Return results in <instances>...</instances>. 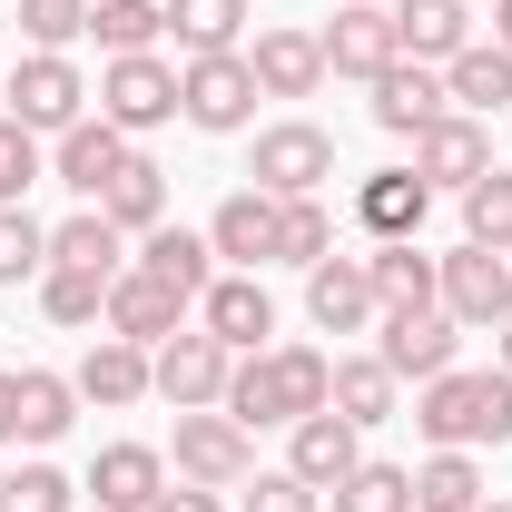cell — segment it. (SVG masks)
<instances>
[{
  "label": "cell",
  "mask_w": 512,
  "mask_h": 512,
  "mask_svg": "<svg viewBox=\"0 0 512 512\" xmlns=\"http://www.w3.org/2000/svg\"><path fill=\"white\" fill-rule=\"evenodd\" d=\"M79 404H99V414H128V404H148L158 394V355L148 345H128V335H99L89 355H79Z\"/></svg>",
  "instance_id": "9a60e30c"
},
{
  "label": "cell",
  "mask_w": 512,
  "mask_h": 512,
  "mask_svg": "<svg viewBox=\"0 0 512 512\" xmlns=\"http://www.w3.org/2000/svg\"><path fill=\"white\" fill-rule=\"evenodd\" d=\"M109 335H128V345H148V355H158V345H168V335H188V296H178V286H158V276H148V266H128L119 286H109Z\"/></svg>",
  "instance_id": "e0dca14e"
},
{
  "label": "cell",
  "mask_w": 512,
  "mask_h": 512,
  "mask_svg": "<svg viewBox=\"0 0 512 512\" xmlns=\"http://www.w3.org/2000/svg\"><path fill=\"white\" fill-rule=\"evenodd\" d=\"M325 394H335V355L316 345H266V355H237V375H227V414L237 424H306L325 414Z\"/></svg>",
  "instance_id": "7a4b0ae2"
},
{
  "label": "cell",
  "mask_w": 512,
  "mask_h": 512,
  "mask_svg": "<svg viewBox=\"0 0 512 512\" xmlns=\"http://www.w3.org/2000/svg\"><path fill=\"white\" fill-rule=\"evenodd\" d=\"M20 444V375H10V365H0V453Z\"/></svg>",
  "instance_id": "f6af8a7d"
},
{
  "label": "cell",
  "mask_w": 512,
  "mask_h": 512,
  "mask_svg": "<svg viewBox=\"0 0 512 512\" xmlns=\"http://www.w3.org/2000/svg\"><path fill=\"white\" fill-rule=\"evenodd\" d=\"M0 473H10V463H0Z\"/></svg>",
  "instance_id": "816d5d0a"
},
{
  "label": "cell",
  "mask_w": 512,
  "mask_h": 512,
  "mask_svg": "<svg viewBox=\"0 0 512 512\" xmlns=\"http://www.w3.org/2000/svg\"><path fill=\"white\" fill-rule=\"evenodd\" d=\"M168 473H178V483H207V493H237V483L256 473V434L227 414V404H207V414H178Z\"/></svg>",
  "instance_id": "277c9868"
},
{
  "label": "cell",
  "mask_w": 512,
  "mask_h": 512,
  "mask_svg": "<svg viewBox=\"0 0 512 512\" xmlns=\"http://www.w3.org/2000/svg\"><path fill=\"white\" fill-rule=\"evenodd\" d=\"M69 503H79V483H69L60 463H40V453L0 473V512H69Z\"/></svg>",
  "instance_id": "f35d334b"
},
{
  "label": "cell",
  "mask_w": 512,
  "mask_h": 512,
  "mask_svg": "<svg viewBox=\"0 0 512 512\" xmlns=\"http://www.w3.org/2000/svg\"><path fill=\"white\" fill-rule=\"evenodd\" d=\"M148 512H227V493H207V483H168Z\"/></svg>",
  "instance_id": "ee69618b"
},
{
  "label": "cell",
  "mask_w": 512,
  "mask_h": 512,
  "mask_svg": "<svg viewBox=\"0 0 512 512\" xmlns=\"http://www.w3.org/2000/svg\"><path fill=\"white\" fill-rule=\"evenodd\" d=\"M197 325H207L227 355H266V345H276V296L237 266V276H217V286L197 296Z\"/></svg>",
  "instance_id": "5bb4252c"
},
{
  "label": "cell",
  "mask_w": 512,
  "mask_h": 512,
  "mask_svg": "<svg viewBox=\"0 0 512 512\" xmlns=\"http://www.w3.org/2000/svg\"><path fill=\"white\" fill-rule=\"evenodd\" d=\"M247 0H168V30H178V50L207 60V50H247Z\"/></svg>",
  "instance_id": "1f68e13d"
},
{
  "label": "cell",
  "mask_w": 512,
  "mask_h": 512,
  "mask_svg": "<svg viewBox=\"0 0 512 512\" xmlns=\"http://www.w3.org/2000/svg\"><path fill=\"white\" fill-rule=\"evenodd\" d=\"M256 69L247 50H207V60H178V119L207 128V138H237V128H256Z\"/></svg>",
  "instance_id": "3957f363"
},
{
  "label": "cell",
  "mask_w": 512,
  "mask_h": 512,
  "mask_svg": "<svg viewBox=\"0 0 512 512\" xmlns=\"http://www.w3.org/2000/svg\"><path fill=\"white\" fill-rule=\"evenodd\" d=\"M424 217H434V188H424L414 168H375V178L355 188V227H365V237H424Z\"/></svg>",
  "instance_id": "603a6c76"
},
{
  "label": "cell",
  "mask_w": 512,
  "mask_h": 512,
  "mask_svg": "<svg viewBox=\"0 0 512 512\" xmlns=\"http://www.w3.org/2000/svg\"><path fill=\"white\" fill-rule=\"evenodd\" d=\"M355 463H365V434H355L345 414H306V424H286V473H296V483L335 493Z\"/></svg>",
  "instance_id": "ffe728a7"
},
{
  "label": "cell",
  "mask_w": 512,
  "mask_h": 512,
  "mask_svg": "<svg viewBox=\"0 0 512 512\" xmlns=\"http://www.w3.org/2000/svg\"><path fill=\"white\" fill-rule=\"evenodd\" d=\"M20 276H50V227L30 207H0V286H20Z\"/></svg>",
  "instance_id": "ab89813d"
},
{
  "label": "cell",
  "mask_w": 512,
  "mask_h": 512,
  "mask_svg": "<svg viewBox=\"0 0 512 512\" xmlns=\"http://www.w3.org/2000/svg\"><path fill=\"white\" fill-rule=\"evenodd\" d=\"M325 503H335V512H414V473L365 453V463H355V473H345V483H335Z\"/></svg>",
  "instance_id": "74e56055"
},
{
  "label": "cell",
  "mask_w": 512,
  "mask_h": 512,
  "mask_svg": "<svg viewBox=\"0 0 512 512\" xmlns=\"http://www.w3.org/2000/svg\"><path fill=\"white\" fill-rule=\"evenodd\" d=\"M444 109H453V99H444V69H424V60H394L375 79V128H384V138H424Z\"/></svg>",
  "instance_id": "44dd1931"
},
{
  "label": "cell",
  "mask_w": 512,
  "mask_h": 512,
  "mask_svg": "<svg viewBox=\"0 0 512 512\" xmlns=\"http://www.w3.org/2000/svg\"><path fill=\"white\" fill-rule=\"evenodd\" d=\"M237 512H325V493L276 463V473H247V483H237Z\"/></svg>",
  "instance_id": "b9f144b4"
},
{
  "label": "cell",
  "mask_w": 512,
  "mask_h": 512,
  "mask_svg": "<svg viewBox=\"0 0 512 512\" xmlns=\"http://www.w3.org/2000/svg\"><path fill=\"white\" fill-rule=\"evenodd\" d=\"M89 30V0H20V40L30 50H69Z\"/></svg>",
  "instance_id": "7bdbcfd3"
},
{
  "label": "cell",
  "mask_w": 512,
  "mask_h": 512,
  "mask_svg": "<svg viewBox=\"0 0 512 512\" xmlns=\"http://www.w3.org/2000/svg\"><path fill=\"white\" fill-rule=\"evenodd\" d=\"M325 414H345L355 434H375L404 414V384L384 375V355H335V394H325Z\"/></svg>",
  "instance_id": "484cf974"
},
{
  "label": "cell",
  "mask_w": 512,
  "mask_h": 512,
  "mask_svg": "<svg viewBox=\"0 0 512 512\" xmlns=\"http://www.w3.org/2000/svg\"><path fill=\"white\" fill-rule=\"evenodd\" d=\"M365 10H394V0H365Z\"/></svg>",
  "instance_id": "681fc988"
},
{
  "label": "cell",
  "mask_w": 512,
  "mask_h": 512,
  "mask_svg": "<svg viewBox=\"0 0 512 512\" xmlns=\"http://www.w3.org/2000/svg\"><path fill=\"white\" fill-rule=\"evenodd\" d=\"M168 483H178V473H168V453H158V444H99V463H89L79 493H89L99 512H148Z\"/></svg>",
  "instance_id": "ac0fdd59"
},
{
  "label": "cell",
  "mask_w": 512,
  "mask_h": 512,
  "mask_svg": "<svg viewBox=\"0 0 512 512\" xmlns=\"http://www.w3.org/2000/svg\"><path fill=\"white\" fill-rule=\"evenodd\" d=\"M325 50V79H365L375 89L384 69L404 60V40H394V10H365V0H335V20L316 30Z\"/></svg>",
  "instance_id": "9c48e42d"
},
{
  "label": "cell",
  "mask_w": 512,
  "mask_h": 512,
  "mask_svg": "<svg viewBox=\"0 0 512 512\" xmlns=\"http://www.w3.org/2000/svg\"><path fill=\"white\" fill-rule=\"evenodd\" d=\"M483 168H493V128H483V119H463V109H444V119L414 138V178H424L434 197H463L473 178H483Z\"/></svg>",
  "instance_id": "7c38bea8"
},
{
  "label": "cell",
  "mask_w": 512,
  "mask_h": 512,
  "mask_svg": "<svg viewBox=\"0 0 512 512\" xmlns=\"http://www.w3.org/2000/svg\"><path fill=\"white\" fill-rule=\"evenodd\" d=\"M128 148H138V138H119V128L89 109L79 128H60V138H50V178H60L79 207H99V188L119 178V158H128Z\"/></svg>",
  "instance_id": "2e32d148"
},
{
  "label": "cell",
  "mask_w": 512,
  "mask_h": 512,
  "mask_svg": "<svg viewBox=\"0 0 512 512\" xmlns=\"http://www.w3.org/2000/svg\"><path fill=\"white\" fill-rule=\"evenodd\" d=\"M325 178H335V138H325L316 119H276V128H256L247 188H266V197H316Z\"/></svg>",
  "instance_id": "8992f818"
},
{
  "label": "cell",
  "mask_w": 512,
  "mask_h": 512,
  "mask_svg": "<svg viewBox=\"0 0 512 512\" xmlns=\"http://www.w3.org/2000/svg\"><path fill=\"white\" fill-rule=\"evenodd\" d=\"M473 512H512V503H493V493H483V503H473Z\"/></svg>",
  "instance_id": "c3c4849f"
},
{
  "label": "cell",
  "mask_w": 512,
  "mask_h": 512,
  "mask_svg": "<svg viewBox=\"0 0 512 512\" xmlns=\"http://www.w3.org/2000/svg\"><path fill=\"white\" fill-rule=\"evenodd\" d=\"M50 266H89V276H128V237L99 217V207H79L50 227Z\"/></svg>",
  "instance_id": "4dcf8cb0"
},
{
  "label": "cell",
  "mask_w": 512,
  "mask_h": 512,
  "mask_svg": "<svg viewBox=\"0 0 512 512\" xmlns=\"http://www.w3.org/2000/svg\"><path fill=\"white\" fill-rule=\"evenodd\" d=\"M247 69H256V89H266V99H316V89H325V50H316V30H296V20L256 30Z\"/></svg>",
  "instance_id": "d6986e66"
},
{
  "label": "cell",
  "mask_w": 512,
  "mask_h": 512,
  "mask_svg": "<svg viewBox=\"0 0 512 512\" xmlns=\"http://www.w3.org/2000/svg\"><path fill=\"white\" fill-rule=\"evenodd\" d=\"M493 40H503V50H512V0H493Z\"/></svg>",
  "instance_id": "bcb514c9"
},
{
  "label": "cell",
  "mask_w": 512,
  "mask_h": 512,
  "mask_svg": "<svg viewBox=\"0 0 512 512\" xmlns=\"http://www.w3.org/2000/svg\"><path fill=\"white\" fill-rule=\"evenodd\" d=\"M394 40L404 60L444 69L453 50H473V0H394Z\"/></svg>",
  "instance_id": "d4e9b609"
},
{
  "label": "cell",
  "mask_w": 512,
  "mask_h": 512,
  "mask_svg": "<svg viewBox=\"0 0 512 512\" xmlns=\"http://www.w3.org/2000/svg\"><path fill=\"white\" fill-rule=\"evenodd\" d=\"M10 119L30 128V138H60V128L89 119V79L69 50H30V60L10 69Z\"/></svg>",
  "instance_id": "52a82bcc"
},
{
  "label": "cell",
  "mask_w": 512,
  "mask_h": 512,
  "mask_svg": "<svg viewBox=\"0 0 512 512\" xmlns=\"http://www.w3.org/2000/svg\"><path fill=\"white\" fill-rule=\"evenodd\" d=\"M69 424H79V384L50 375V365H20V444H60Z\"/></svg>",
  "instance_id": "f546056e"
},
{
  "label": "cell",
  "mask_w": 512,
  "mask_h": 512,
  "mask_svg": "<svg viewBox=\"0 0 512 512\" xmlns=\"http://www.w3.org/2000/svg\"><path fill=\"white\" fill-rule=\"evenodd\" d=\"M227 375H237V355H227L207 325L158 345V404H178V414H207V404H227Z\"/></svg>",
  "instance_id": "8fae6325"
},
{
  "label": "cell",
  "mask_w": 512,
  "mask_h": 512,
  "mask_svg": "<svg viewBox=\"0 0 512 512\" xmlns=\"http://www.w3.org/2000/svg\"><path fill=\"white\" fill-rule=\"evenodd\" d=\"M493 355H503V375H512V325H493Z\"/></svg>",
  "instance_id": "7dc6e473"
},
{
  "label": "cell",
  "mask_w": 512,
  "mask_h": 512,
  "mask_svg": "<svg viewBox=\"0 0 512 512\" xmlns=\"http://www.w3.org/2000/svg\"><path fill=\"white\" fill-rule=\"evenodd\" d=\"M375 316H384V296H375V276H365V256L306 266V325H316V335H365Z\"/></svg>",
  "instance_id": "4fadbf2b"
},
{
  "label": "cell",
  "mask_w": 512,
  "mask_h": 512,
  "mask_svg": "<svg viewBox=\"0 0 512 512\" xmlns=\"http://www.w3.org/2000/svg\"><path fill=\"white\" fill-rule=\"evenodd\" d=\"M365 276H375L384 316L434 306V256H424V237H375V247H365Z\"/></svg>",
  "instance_id": "83f0119b"
},
{
  "label": "cell",
  "mask_w": 512,
  "mask_h": 512,
  "mask_svg": "<svg viewBox=\"0 0 512 512\" xmlns=\"http://www.w3.org/2000/svg\"><path fill=\"white\" fill-rule=\"evenodd\" d=\"M473 10H493V0H473Z\"/></svg>",
  "instance_id": "f907efd6"
},
{
  "label": "cell",
  "mask_w": 512,
  "mask_h": 512,
  "mask_svg": "<svg viewBox=\"0 0 512 512\" xmlns=\"http://www.w3.org/2000/svg\"><path fill=\"white\" fill-rule=\"evenodd\" d=\"M99 119L119 128V138H148V128H168L178 119V69L158 60V50H119V60L99 69Z\"/></svg>",
  "instance_id": "5b68a950"
},
{
  "label": "cell",
  "mask_w": 512,
  "mask_h": 512,
  "mask_svg": "<svg viewBox=\"0 0 512 512\" xmlns=\"http://www.w3.org/2000/svg\"><path fill=\"white\" fill-rule=\"evenodd\" d=\"M414 434L434 453H483V444H512V375L503 365H453V375L414 384Z\"/></svg>",
  "instance_id": "6da1fadb"
},
{
  "label": "cell",
  "mask_w": 512,
  "mask_h": 512,
  "mask_svg": "<svg viewBox=\"0 0 512 512\" xmlns=\"http://www.w3.org/2000/svg\"><path fill=\"white\" fill-rule=\"evenodd\" d=\"M453 345H463V325L444 306H414V316H375V355L394 384H434L453 375Z\"/></svg>",
  "instance_id": "30bf717a"
},
{
  "label": "cell",
  "mask_w": 512,
  "mask_h": 512,
  "mask_svg": "<svg viewBox=\"0 0 512 512\" xmlns=\"http://www.w3.org/2000/svg\"><path fill=\"white\" fill-rule=\"evenodd\" d=\"M99 217H109L119 237H148V227H168V168H158L148 148H128L119 178L99 188Z\"/></svg>",
  "instance_id": "7402d4cb"
},
{
  "label": "cell",
  "mask_w": 512,
  "mask_h": 512,
  "mask_svg": "<svg viewBox=\"0 0 512 512\" xmlns=\"http://www.w3.org/2000/svg\"><path fill=\"white\" fill-rule=\"evenodd\" d=\"M444 99L463 109V119H503V109H512V50H503V40L453 50V60H444Z\"/></svg>",
  "instance_id": "cb8c5ba5"
},
{
  "label": "cell",
  "mask_w": 512,
  "mask_h": 512,
  "mask_svg": "<svg viewBox=\"0 0 512 512\" xmlns=\"http://www.w3.org/2000/svg\"><path fill=\"white\" fill-rule=\"evenodd\" d=\"M207 247L217 256H237V266H266L276 256V197L266 188H237V197H217V217H207Z\"/></svg>",
  "instance_id": "4316f807"
},
{
  "label": "cell",
  "mask_w": 512,
  "mask_h": 512,
  "mask_svg": "<svg viewBox=\"0 0 512 512\" xmlns=\"http://www.w3.org/2000/svg\"><path fill=\"white\" fill-rule=\"evenodd\" d=\"M168 30V0H89V40L119 60V50H158Z\"/></svg>",
  "instance_id": "d590c367"
},
{
  "label": "cell",
  "mask_w": 512,
  "mask_h": 512,
  "mask_svg": "<svg viewBox=\"0 0 512 512\" xmlns=\"http://www.w3.org/2000/svg\"><path fill=\"white\" fill-rule=\"evenodd\" d=\"M463 247L512 256V168H503V158H493V168L463 188Z\"/></svg>",
  "instance_id": "e575fe53"
},
{
  "label": "cell",
  "mask_w": 512,
  "mask_h": 512,
  "mask_svg": "<svg viewBox=\"0 0 512 512\" xmlns=\"http://www.w3.org/2000/svg\"><path fill=\"white\" fill-rule=\"evenodd\" d=\"M325 256H335L325 197H276V256H266V266H325Z\"/></svg>",
  "instance_id": "836d02e7"
},
{
  "label": "cell",
  "mask_w": 512,
  "mask_h": 512,
  "mask_svg": "<svg viewBox=\"0 0 512 512\" xmlns=\"http://www.w3.org/2000/svg\"><path fill=\"white\" fill-rule=\"evenodd\" d=\"M109 286H119V276L50 266V276H40V316H50V325H99V316H109Z\"/></svg>",
  "instance_id": "8d00e7d4"
},
{
  "label": "cell",
  "mask_w": 512,
  "mask_h": 512,
  "mask_svg": "<svg viewBox=\"0 0 512 512\" xmlns=\"http://www.w3.org/2000/svg\"><path fill=\"white\" fill-rule=\"evenodd\" d=\"M434 306H444L453 325H512V256H493V247H453V256H434Z\"/></svg>",
  "instance_id": "ba28073f"
},
{
  "label": "cell",
  "mask_w": 512,
  "mask_h": 512,
  "mask_svg": "<svg viewBox=\"0 0 512 512\" xmlns=\"http://www.w3.org/2000/svg\"><path fill=\"white\" fill-rule=\"evenodd\" d=\"M207 227H148V237H138V266H148V276H158V286H178V296H207V286H217V266H207Z\"/></svg>",
  "instance_id": "f1b7e54d"
},
{
  "label": "cell",
  "mask_w": 512,
  "mask_h": 512,
  "mask_svg": "<svg viewBox=\"0 0 512 512\" xmlns=\"http://www.w3.org/2000/svg\"><path fill=\"white\" fill-rule=\"evenodd\" d=\"M50 178V158H40V138L0 109V207H30V188Z\"/></svg>",
  "instance_id": "60d3db41"
},
{
  "label": "cell",
  "mask_w": 512,
  "mask_h": 512,
  "mask_svg": "<svg viewBox=\"0 0 512 512\" xmlns=\"http://www.w3.org/2000/svg\"><path fill=\"white\" fill-rule=\"evenodd\" d=\"M483 493H493V483H483L473 453H424V463H414V512H473Z\"/></svg>",
  "instance_id": "d6a6232c"
}]
</instances>
